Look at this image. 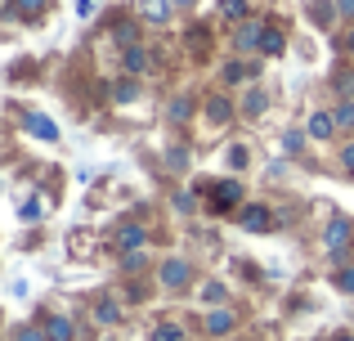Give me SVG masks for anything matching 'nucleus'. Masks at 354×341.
<instances>
[{
  "instance_id": "nucleus-1",
  "label": "nucleus",
  "mask_w": 354,
  "mask_h": 341,
  "mask_svg": "<svg viewBox=\"0 0 354 341\" xmlns=\"http://www.w3.org/2000/svg\"><path fill=\"white\" fill-rule=\"evenodd\" d=\"M113 247H117V252H144V247H148V234H144V225H121L117 229V238H113Z\"/></svg>"
},
{
  "instance_id": "nucleus-2",
  "label": "nucleus",
  "mask_w": 354,
  "mask_h": 341,
  "mask_svg": "<svg viewBox=\"0 0 354 341\" xmlns=\"http://www.w3.org/2000/svg\"><path fill=\"white\" fill-rule=\"evenodd\" d=\"M346 238H350V220L337 216L328 225V234H323V247H328V252H341V247H346Z\"/></svg>"
},
{
  "instance_id": "nucleus-3",
  "label": "nucleus",
  "mask_w": 354,
  "mask_h": 341,
  "mask_svg": "<svg viewBox=\"0 0 354 341\" xmlns=\"http://www.w3.org/2000/svg\"><path fill=\"white\" fill-rule=\"evenodd\" d=\"M242 198V189H238V180H225V184H220V189L216 193H211V207H216V211H225V207H234V202Z\"/></svg>"
},
{
  "instance_id": "nucleus-4",
  "label": "nucleus",
  "mask_w": 354,
  "mask_h": 341,
  "mask_svg": "<svg viewBox=\"0 0 354 341\" xmlns=\"http://www.w3.org/2000/svg\"><path fill=\"white\" fill-rule=\"evenodd\" d=\"M242 229H256V234H269V229H274V220L265 216V207H247V211H242Z\"/></svg>"
},
{
  "instance_id": "nucleus-5",
  "label": "nucleus",
  "mask_w": 354,
  "mask_h": 341,
  "mask_svg": "<svg viewBox=\"0 0 354 341\" xmlns=\"http://www.w3.org/2000/svg\"><path fill=\"white\" fill-rule=\"evenodd\" d=\"M162 283L166 288H184V283H189V265L184 261H166L162 265Z\"/></svg>"
},
{
  "instance_id": "nucleus-6",
  "label": "nucleus",
  "mask_w": 354,
  "mask_h": 341,
  "mask_svg": "<svg viewBox=\"0 0 354 341\" xmlns=\"http://www.w3.org/2000/svg\"><path fill=\"white\" fill-rule=\"evenodd\" d=\"M332 131H337V117H328V113L310 117V140H332Z\"/></svg>"
},
{
  "instance_id": "nucleus-7",
  "label": "nucleus",
  "mask_w": 354,
  "mask_h": 341,
  "mask_svg": "<svg viewBox=\"0 0 354 341\" xmlns=\"http://www.w3.org/2000/svg\"><path fill=\"white\" fill-rule=\"evenodd\" d=\"M27 126H32V135H41L45 144H54V140H59V131H54V122H50L45 113H32V117H27Z\"/></svg>"
},
{
  "instance_id": "nucleus-8",
  "label": "nucleus",
  "mask_w": 354,
  "mask_h": 341,
  "mask_svg": "<svg viewBox=\"0 0 354 341\" xmlns=\"http://www.w3.org/2000/svg\"><path fill=\"white\" fill-rule=\"evenodd\" d=\"M139 14H144L148 23H166V18H171V0H144Z\"/></svg>"
},
{
  "instance_id": "nucleus-9",
  "label": "nucleus",
  "mask_w": 354,
  "mask_h": 341,
  "mask_svg": "<svg viewBox=\"0 0 354 341\" xmlns=\"http://www.w3.org/2000/svg\"><path fill=\"white\" fill-rule=\"evenodd\" d=\"M260 41H265V27H260V23H247L238 32V50H256Z\"/></svg>"
},
{
  "instance_id": "nucleus-10",
  "label": "nucleus",
  "mask_w": 354,
  "mask_h": 341,
  "mask_svg": "<svg viewBox=\"0 0 354 341\" xmlns=\"http://www.w3.org/2000/svg\"><path fill=\"white\" fill-rule=\"evenodd\" d=\"M229 328H234V315H229V310H211V315H207V333L225 337Z\"/></svg>"
},
{
  "instance_id": "nucleus-11",
  "label": "nucleus",
  "mask_w": 354,
  "mask_h": 341,
  "mask_svg": "<svg viewBox=\"0 0 354 341\" xmlns=\"http://www.w3.org/2000/svg\"><path fill=\"white\" fill-rule=\"evenodd\" d=\"M265 104H269L265 90H247V99H242V113H247V117H260V113H265Z\"/></svg>"
},
{
  "instance_id": "nucleus-12",
  "label": "nucleus",
  "mask_w": 354,
  "mask_h": 341,
  "mask_svg": "<svg viewBox=\"0 0 354 341\" xmlns=\"http://www.w3.org/2000/svg\"><path fill=\"white\" fill-rule=\"evenodd\" d=\"M207 117H211V122H216V126H225L229 122V99H211V104H207Z\"/></svg>"
},
{
  "instance_id": "nucleus-13",
  "label": "nucleus",
  "mask_w": 354,
  "mask_h": 341,
  "mask_svg": "<svg viewBox=\"0 0 354 341\" xmlns=\"http://www.w3.org/2000/svg\"><path fill=\"white\" fill-rule=\"evenodd\" d=\"M45 333H50V341H72V324H68V319H50Z\"/></svg>"
},
{
  "instance_id": "nucleus-14",
  "label": "nucleus",
  "mask_w": 354,
  "mask_h": 341,
  "mask_svg": "<svg viewBox=\"0 0 354 341\" xmlns=\"http://www.w3.org/2000/svg\"><path fill=\"white\" fill-rule=\"evenodd\" d=\"M126 68H130V72H144V68H148V54L139 50V45H130V50H126Z\"/></svg>"
},
{
  "instance_id": "nucleus-15",
  "label": "nucleus",
  "mask_w": 354,
  "mask_h": 341,
  "mask_svg": "<svg viewBox=\"0 0 354 341\" xmlns=\"http://www.w3.org/2000/svg\"><path fill=\"white\" fill-rule=\"evenodd\" d=\"M153 341H184V328H180V324H162V328L153 333Z\"/></svg>"
},
{
  "instance_id": "nucleus-16",
  "label": "nucleus",
  "mask_w": 354,
  "mask_h": 341,
  "mask_svg": "<svg viewBox=\"0 0 354 341\" xmlns=\"http://www.w3.org/2000/svg\"><path fill=\"white\" fill-rule=\"evenodd\" d=\"M18 216H23V220H41V216H45V202H41V198H27Z\"/></svg>"
},
{
  "instance_id": "nucleus-17",
  "label": "nucleus",
  "mask_w": 354,
  "mask_h": 341,
  "mask_svg": "<svg viewBox=\"0 0 354 341\" xmlns=\"http://www.w3.org/2000/svg\"><path fill=\"white\" fill-rule=\"evenodd\" d=\"M260 50H265V54H278V50H283V36H278L274 27H265V41H260Z\"/></svg>"
},
{
  "instance_id": "nucleus-18",
  "label": "nucleus",
  "mask_w": 354,
  "mask_h": 341,
  "mask_svg": "<svg viewBox=\"0 0 354 341\" xmlns=\"http://www.w3.org/2000/svg\"><path fill=\"white\" fill-rule=\"evenodd\" d=\"M220 14H225V18H242V14H247V0H220Z\"/></svg>"
},
{
  "instance_id": "nucleus-19",
  "label": "nucleus",
  "mask_w": 354,
  "mask_h": 341,
  "mask_svg": "<svg viewBox=\"0 0 354 341\" xmlns=\"http://www.w3.org/2000/svg\"><path fill=\"white\" fill-rule=\"evenodd\" d=\"M225 77H229V81H247V77H256V68H247V63H229Z\"/></svg>"
},
{
  "instance_id": "nucleus-20",
  "label": "nucleus",
  "mask_w": 354,
  "mask_h": 341,
  "mask_svg": "<svg viewBox=\"0 0 354 341\" xmlns=\"http://www.w3.org/2000/svg\"><path fill=\"white\" fill-rule=\"evenodd\" d=\"M95 319H99V324H117V319H121V310L113 306V301H104V306L95 310Z\"/></svg>"
},
{
  "instance_id": "nucleus-21",
  "label": "nucleus",
  "mask_w": 354,
  "mask_h": 341,
  "mask_svg": "<svg viewBox=\"0 0 354 341\" xmlns=\"http://www.w3.org/2000/svg\"><path fill=\"white\" fill-rule=\"evenodd\" d=\"M14 341H50V333H41V328H18Z\"/></svg>"
},
{
  "instance_id": "nucleus-22",
  "label": "nucleus",
  "mask_w": 354,
  "mask_h": 341,
  "mask_svg": "<svg viewBox=\"0 0 354 341\" xmlns=\"http://www.w3.org/2000/svg\"><path fill=\"white\" fill-rule=\"evenodd\" d=\"M45 0H14V14H36Z\"/></svg>"
},
{
  "instance_id": "nucleus-23",
  "label": "nucleus",
  "mask_w": 354,
  "mask_h": 341,
  "mask_svg": "<svg viewBox=\"0 0 354 341\" xmlns=\"http://www.w3.org/2000/svg\"><path fill=\"white\" fill-rule=\"evenodd\" d=\"M189 113H193V108H189V99H175V104H171V117H175V122H184Z\"/></svg>"
},
{
  "instance_id": "nucleus-24",
  "label": "nucleus",
  "mask_w": 354,
  "mask_h": 341,
  "mask_svg": "<svg viewBox=\"0 0 354 341\" xmlns=\"http://www.w3.org/2000/svg\"><path fill=\"white\" fill-rule=\"evenodd\" d=\"M337 122H341V126H354V104H341V108H337Z\"/></svg>"
},
{
  "instance_id": "nucleus-25",
  "label": "nucleus",
  "mask_w": 354,
  "mask_h": 341,
  "mask_svg": "<svg viewBox=\"0 0 354 341\" xmlns=\"http://www.w3.org/2000/svg\"><path fill=\"white\" fill-rule=\"evenodd\" d=\"M337 288H341V292H354V270H341V274H337Z\"/></svg>"
},
{
  "instance_id": "nucleus-26",
  "label": "nucleus",
  "mask_w": 354,
  "mask_h": 341,
  "mask_svg": "<svg viewBox=\"0 0 354 341\" xmlns=\"http://www.w3.org/2000/svg\"><path fill=\"white\" fill-rule=\"evenodd\" d=\"M175 207H180V211H193V193H175Z\"/></svg>"
},
{
  "instance_id": "nucleus-27",
  "label": "nucleus",
  "mask_w": 354,
  "mask_h": 341,
  "mask_svg": "<svg viewBox=\"0 0 354 341\" xmlns=\"http://www.w3.org/2000/svg\"><path fill=\"white\" fill-rule=\"evenodd\" d=\"M202 297H207V301H220V297H225V288H220V283H211V288H202Z\"/></svg>"
},
{
  "instance_id": "nucleus-28",
  "label": "nucleus",
  "mask_w": 354,
  "mask_h": 341,
  "mask_svg": "<svg viewBox=\"0 0 354 341\" xmlns=\"http://www.w3.org/2000/svg\"><path fill=\"white\" fill-rule=\"evenodd\" d=\"M341 167H346V171H354V144H350L346 153H341Z\"/></svg>"
},
{
  "instance_id": "nucleus-29",
  "label": "nucleus",
  "mask_w": 354,
  "mask_h": 341,
  "mask_svg": "<svg viewBox=\"0 0 354 341\" xmlns=\"http://www.w3.org/2000/svg\"><path fill=\"white\" fill-rule=\"evenodd\" d=\"M341 5V14H354V0H337Z\"/></svg>"
},
{
  "instance_id": "nucleus-30",
  "label": "nucleus",
  "mask_w": 354,
  "mask_h": 341,
  "mask_svg": "<svg viewBox=\"0 0 354 341\" xmlns=\"http://www.w3.org/2000/svg\"><path fill=\"white\" fill-rule=\"evenodd\" d=\"M346 50H350V54H354V32H350V36H346Z\"/></svg>"
},
{
  "instance_id": "nucleus-31",
  "label": "nucleus",
  "mask_w": 354,
  "mask_h": 341,
  "mask_svg": "<svg viewBox=\"0 0 354 341\" xmlns=\"http://www.w3.org/2000/svg\"><path fill=\"white\" fill-rule=\"evenodd\" d=\"M337 341H354V337H337Z\"/></svg>"
},
{
  "instance_id": "nucleus-32",
  "label": "nucleus",
  "mask_w": 354,
  "mask_h": 341,
  "mask_svg": "<svg viewBox=\"0 0 354 341\" xmlns=\"http://www.w3.org/2000/svg\"><path fill=\"white\" fill-rule=\"evenodd\" d=\"M175 5H189V0H175Z\"/></svg>"
}]
</instances>
